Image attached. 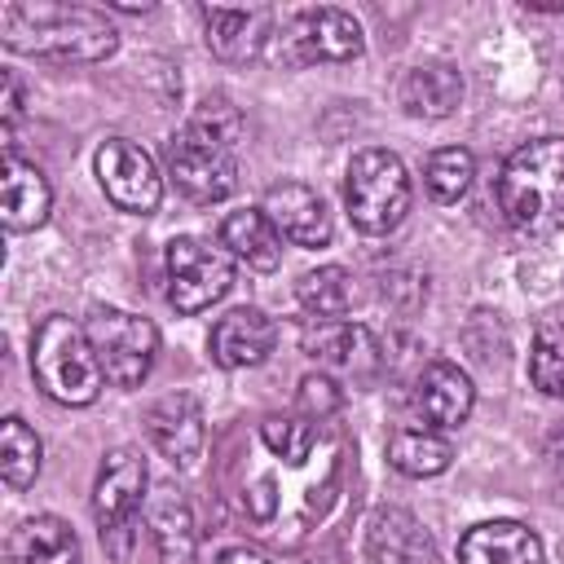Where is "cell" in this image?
<instances>
[{
  "instance_id": "d6a6232c",
  "label": "cell",
  "mask_w": 564,
  "mask_h": 564,
  "mask_svg": "<svg viewBox=\"0 0 564 564\" xmlns=\"http://www.w3.org/2000/svg\"><path fill=\"white\" fill-rule=\"evenodd\" d=\"M216 564H273V560L260 555V551H251V546H229V551L216 555Z\"/></svg>"
},
{
  "instance_id": "9a60e30c",
  "label": "cell",
  "mask_w": 564,
  "mask_h": 564,
  "mask_svg": "<svg viewBox=\"0 0 564 564\" xmlns=\"http://www.w3.org/2000/svg\"><path fill=\"white\" fill-rule=\"evenodd\" d=\"M260 212L278 225L282 238H291L295 247H326L330 242V212L322 203L317 189H308L304 181H273L264 189Z\"/></svg>"
},
{
  "instance_id": "7402d4cb",
  "label": "cell",
  "mask_w": 564,
  "mask_h": 564,
  "mask_svg": "<svg viewBox=\"0 0 564 564\" xmlns=\"http://www.w3.org/2000/svg\"><path fill=\"white\" fill-rule=\"evenodd\" d=\"M145 520H150L163 564H198V529H194V511L181 498V489L159 485L145 502Z\"/></svg>"
},
{
  "instance_id": "d4e9b609",
  "label": "cell",
  "mask_w": 564,
  "mask_h": 564,
  "mask_svg": "<svg viewBox=\"0 0 564 564\" xmlns=\"http://www.w3.org/2000/svg\"><path fill=\"white\" fill-rule=\"evenodd\" d=\"M388 463L401 476H414V480L441 476L454 463V445L436 427H397L388 436Z\"/></svg>"
},
{
  "instance_id": "30bf717a",
  "label": "cell",
  "mask_w": 564,
  "mask_h": 564,
  "mask_svg": "<svg viewBox=\"0 0 564 564\" xmlns=\"http://www.w3.org/2000/svg\"><path fill=\"white\" fill-rule=\"evenodd\" d=\"M361 48H366L361 22L344 9H300L282 31V57L291 66L352 62L361 57Z\"/></svg>"
},
{
  "instance_id": "5b68a950",
  "label": "cell",
  "mask_w": 564,
  "mask_h": 564,
  "mask_svg": "<svg viewBox=\"0 0 564 564\" xmlns=\"http://www.w3.org/2000/svg\"><path fill=\"white\" fill-rule=\"evenodd\" d=\"M410 172L392 150H361L348 163L344 203L361 234H392L410 212Z\"/></svg>"
},
{
  "instance_id": "f1b7e54d",
  "label": "cell",
  "mask_w": 564,
  "mask_h": 564,
  "mask_svg": "<svg viewBox=\"0 0 564 564\" xmlns=\"http://www.w3.org/2000/svg\"><path fill=\"white\" fill-rule=\"evenodd\" d=\"M529 383L542 397H564V326L546 322L529 344Z\"/></svg>"
},
{
  "instance_id": "8fae6325",
  "label": "cell",
  "mask_w": 564,
  "mask_h": 564,
  "mask_svg": "<svg viewBox=\"0 0 564 564\" xmlns=\"http://www.w3.org/2000/svg\"><path fill=\"white\" fill-rule=\"evenodd\" d=\"M97 181L106 189V198L119 207V212H132V216H150L163 198V176L154 167V159L128 141V137H110L97 145Z\"/></svg>"
},
{
  "instance_id": "1f68e13d",
  "label": "cell",
  "mask_w": 564,
  "mask_h": 564,
  "mask_svg": "<svg viewBox=\"0 0 564 564\" xmlns=\"http://www.w3.org/2000/svg\"><path fill=\"white\" fill-rule=\"evenodd\" d=\"M0 84H4V132H9L13 119L22 115V88H18V75H13V70H4Z\"/></svg>"
},
{
  "instance_id": "ac0fdd59",
  "label": "cell",
  "mask_w": 564,
  "mask_h": 564,
  "mask_svg": "<svg viewBox=\"0 0 564 564\" xmlns=\"http://www.w3.org/2000/svg\"><path fill=\"white\" fill-rule=\"evenodd\" d=\"M476 405V388L471 379L454 366V361H427L414 379V410L423 414V423H432L436 432L441 427H458Z\"/></svg>"
},
{
  "instance_id": "6da1fadb",
  "label": "cell",
  "mask_w": 564,
  "mask_h": 564,
  "mask_svg": "<svg viewBox=\"0 0 564 564\" xmlns=\"http://www.w3.org/2000/svg\"><path fill=\"white\" fill-rule=\"evenodd\" d=\"M348 436L335 423H313L304 414L260 419L229 463V485L247 529L278 551L308 546L348 494Z\"/></svg>"
},
{
  "instance_id": "3957f363",
  "label": "cell",
  "mask_w": 564,
  "mask_h": 564,
  "mask_svg": "<svg viewBox=\"0 0 564 564\" xmlns=\"http://www.w3.org/2000/svg\"><path fill=\"white\" fill-rule=\"evenodd\" d=\"M498 207L520 234L546 238L564 229V137H538L507 154Z\"/></svg>"
},
{
  "instance_id": "4dcf8cb0",
  "label": "cell",
  "mask_w": 564,
  "mask_h": 564,
  "mask_svg": "<svg viewBox=\"0 0 564 564\" xmlns=\"http://www.w3.org/2000/svg\"><path fill=\"white\" fill-rule=\"evenodd\" d=\"M189 119H194V123H203L207 132L225 137L229 145H238V141H242V115H238L225 97H207V101H198V110H194Z\"/></svg>"
},
{
  "instance_id": "603a6c76",
  "label": "cell",
  "mask_w": 564,
  "mask_h": 564,
  "mask_svg": "<svg viewBox=\"0 0 564 564\" xmlns=\"http://www.w3.org/2000/svg\"><path fill=\"white\" fill-rule=\"evenodd\" d=\"M220 242L238 264H247L256 273H273L282 264V234L260 207L229 212L220 225Z\"/></svg>"
},
{
  "instance_id": "4fadbf2b",
  "label": "cell",
  "mask_w": 564,
  "mask_h": 564,
  "mask_svg": "<svg viewBox=\"0 0 564 564\" xmlns=\"http://www.w3.org/2000/svg\"><path fill=\"white\" fill-rule=\"evenodd\" d=\"M145 436L154 441V449L181 467L194 471L203 463L207 449V423H203V405L194 392H167L145 410Z\"/></svg>"
},
{
  "instance_id": "4316f807",
  "label": "cell",
  "mask_w": 564,
  "mask_h": 564,
  "mask_svg": "<svg viewBox=\"0 0 564 564\" xmlns=\"http://www.w3.org/2000/svg\"><path fill=\"white\" fill-rule=\"evenodd\" d=\"M295 295L313 317H344L352 308V273L339 264H322L300 278Z\"/></svg>"
},
{
  "instance_id": "7c38bea8",
  "label": "cell",
  "mask_w": 564,
  "mask_h": 564,
  "mask_svg": "<svg viewBox=\"0 0 564 564\" xmlns=\"http://www.w3.org/2000/svg\"><path fill=\"white\" fill-rule=\"evenodd\" d=\"M300 348H304V357H313L330 370H344L361 383L375 379L383 366V348L370 335V326L344 322V317H308L300 330Z\"/></svg>"
},
{
  "instance_id": "f546056e",
  "label": "cell",
  "mask_w": 564,
  "mask_h": 564,
  "mask_svg": "<svg viewBox=\"0 0 564 564\" xmlns=\"http://www.w3.org/2000/svg\"><path fill=\"white\" fill-rule=\"evenodd\" d=\"M295 410L313 423H335V414L344 410V388L330 375H304L295 392Z\"/></svg>"
},
{
  "instance_id": "9c48e42d",
  "label": "cell",
  "mask_w": 564,
  "mask_h": 564,
  "mask_svg": "<svg viewBox=\"0 0 564 564\" xmlns=\"http://www.w3.org/2000/svg\"><path fill=\"white\" fill-rule=\"evenodd\" d=\"M229 286H234V256L225 251V242H207L194 234L167 242V304L176 313L194 317L216 300H225Z\"/></svg>"
},
{
  "instance_id": "7a4b0ae2",
  "label": "cell",
  "mask_w": 564,
  "mask_h": 564,
  "mask_svg": "<svg viewBox=\"0 0 564 564\" xmlns=\"http://www.w3.org/2000/svg\"><path fill=\"white\" fill-rule=\"evenodd\" d=\"M0 44L57 66H93L119 48V31L101 9L62 0H9L0 4Z\"/></svg>"
},
{
  "instance_id": "ba28073f",
  "label": "cell",
  "mask_w": 564,
  "mask_h": 564,
  "mask_svg": "<svg viewBox=\"0 0 564 564\" xmlns=\"http://www.w3.org/2000/svg\"><path fill=\"white\" fill-rule=\"evenodd\" d=\"M88 344L101 361V375L106 383L115 388H141L145 375L154 370V357H159V330L150 317H137V313H123V308H97L88 322Z\"/></svg>"
},
{
  "instance_id": "484cf974",
  "label": "cell",
  "mask_w": 564,
  "mask_h": 564,
  "mask_svg": "<svg viewBox=\"0 0 564 564\" xmlns=\"http://www.w3.org/2000/svg\"><path fill=\"white\" fill-rule=\"evenodd\" d=\"M0 471H4V485L13 494L31 489L40 476V436L18 414H9L0 423Z\"/></svg>"
},
{
  "instance_id": "52a82bcc",
  "label": "cell",
  "mask_w": 564,
  "mask_h": 564,
  "mask_svg": "<svg viewBox=\"0 0 564 564\" xmlns=\"http://www.w3.org/2000/svg\"><path fill=\"white\" fill-rule=\"evenodd\" d=\"M141 494H145V458L128 445L110 449L101 458V471H97V485H93V520H97L106 555H115V560L132 555Z\"/></svg>"
},
{
  "instance_id": "277c9868",
  "label": "cell",
  "mask_w": 564,
  "mask_h": 564,
  "mask_svg": "<svg viewBox=\"0 0 564 564\" xmlns=\"http://www.w3.org/2000/svg\"><path fill=\"white\" fill-rule=\"evenodd\" d=\"M31 375L44 397L62 405H93L101 392V361L88 344V330L66 317L48 313L31 335Z\"/></svg>"
},
{
  "instance_id": "836d02e7",
  "label": "cell",
  "mask_w": 564,
  "mask_h": 564,
  "mask_svg": "<svg viewBox=\"0 0 564 564\" xmlns=\"http://www.w3.org/2000/svg\"><path fill=\"white\" fill-rule=\"evenodd\" d=\"M546 458H551V467L564 476V423H560V427L546 436Z\"/></svg>"
},
{
  "instance_id": "d6986e66",
  "label": "cell",
  "mask_w": 564,
  "mask_h": 564,
  "mask_svg": "<svg viewBox=\"0 0 564 564\" xmlns=\"http://www.w3.org/2000/svg\"><path fill=\"white\" fill-rule=\"evenodd\" d=\"M542 538L520 520H485L458 538V564H542Z\"/></svg>"
},
{
  "instance_id": "44dd1931",
  "label": "cell",
  "mask_w": 564,
  "mask_h": 564,
  "mask_svg": "<svg viewBox=\"0 0 564 564\" xmlns=\"http://www.w3.org/2000/svg\"><path fill=\"white\" fill-rule=\"evenodd\" d=\"M4 564H84L79 538L62 516H26L4 538Z\"/></svg>"
},
{
  "instance_id": "e0dca14e",
  "label": "cell",
  "mask_w": 564,
  "mask_h": 564,
  "mask_svg": "<svg viewBox=\"0 0 564 564\" xmlns=\"http://www.w3.org/2000/svg\"><path fill=\"white\" fill-rule=\"evenodd\" d=\"M366 564H436L427 529L405 507H379L366 520Z\"/></svg>"
},
{
  "instance_id": "cb8c5ba5",
  "label": "cell",
  "mask_w": 564,
  "mask_h": 564,
  "mask_svg": "<svg viewBox=\"0 0 564 564\" xmlns=\"http://www.w3.org/2000/svg\"><path fill=\"white\" fill-rule=\"evenodd\" d=\"M397 97H401L405 115H414V119H445L463 101V75L445 62L414 66V70H405Z\"/></svg>"
},
{
  "instance_id": "2e32d148",
  "label": "cell",
  "mask_w": 564,
  "mask_h": 564,
  "mask_svg": "<svg viewBox=\"0 0 564 564\" xmlns=\"http://www.w3.org/2000/svg\"><path fill=\"white\" fill-rule=\"evenodd\" d=\"M203 26H207V48L220 62L247 66L273 40V9H264V4H256V9H203Z\"/></svg>"
},
{
  "instance_id": "8992f818",
  "label": "cell",
  "mask_w": 564,
  "mask_h": 564,
  "mask_svg": "<svg viewBox=\"0 0 564 564\" xmlns=\"http://www.w3.org/2000/svg\"><path fill=\"white\" fill-rule=\"evenodd\" d=\"M163 163H167V176L172 185L189 198V203H220L238 189V159H234V145L216 132H207L203 123H185L167 145H163Z\"/></svg>"
},
{
  "instance_id": "ffe728a7",
  "label": "cell",
  "mask_w": 564,
  "mask_h": 564,
  "mask_svg": "<svg viewBox=\"0 0 564 564\" xmlns=\"http://www.w3.org/2000/svg\"><path fill=\"white\" fill-rule=\"evenodd\" d=\"M53 189L35 163H26L18 150L4 154V189H0V220L9 234H31L48 220Z\"/></svg>"
},
{
  "instance_id": "5bb4252c",
  "label": "cell",
  "mask_w": 564,
  "mask_h": 564,
  "mask_svg": "<svg viewBox=\"0 0 564 564\" xmlns=\"http://www.w3.org/2000/svg\"><path fill=\"white\" fill-rule=\"evenodd\" d=\"M278 344V326L264 308H229L212 335H207V357L220 366V370H247V366H260Z\"/></svg>"
},
{
  "instance_id": "83f0119b",
  "label": "cell",
  "mask_w": 564,
  "mask_h": 564,
  "mask_svg": "<svg viewBox=\"0 0 564 564\" xmlns=\"http://www.w3.org/2000/svg\"><path fill=\"white\" fill-rule=\"evenodd\" d=\"M471 176H476L471 150L445 145V150H432V154H427L423 181H427V194H432L436 203H458V198L471 189Z\"/></svg>"
}]
</instances>
